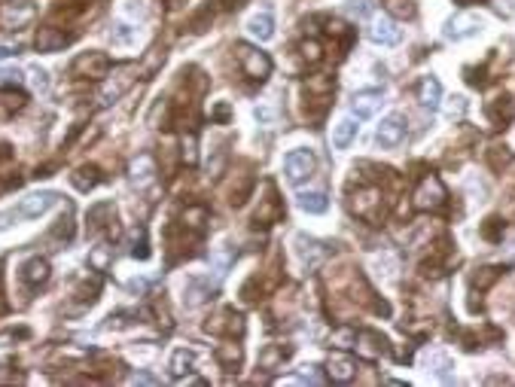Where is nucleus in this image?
I'll use <instances>...</instances> for the list:
<instances>
[{
	"label": "nucleus",
	"instance_id": "37",
	"mask_svg": "<svg viewBox=\"0 0 515 387\" xmlns=\"http://www.w3.org/2000/svg\"><path fill=\"white\" fill-rule=\"evenodd\" d=\"M0 76H4V83H21V71H0Z\"/></svg>",
	"mask_w": 515,
	"mask_h": 387
},
{
	"label": "nucleus",
	"instance_id": "31",
	"mask_svg": "<svg viewBox=\"0 0 515 387\" xmlns=\"http://www.w3.org/2000/svg\"><path fill=\"white\" fill-rule=\"evenodd\" d=\"M183 162H186V165H196V162H199L196 134H186V138H183Z\"/></svg>",
	"mask_w": 515,
	"mask_h": 387
},
{
	"label": "nucleus",
	"instance_id": "23",
	"mask_svg": "<svg viewBox=\"0 0 515 387\" xmlns=\"http://www.w3.org/2000/svg\"><path fill=\"white\" fill-rule=\"evenodd\" d=\"M129 253L137 256V259H146L150 256V247H146V229L144 226H134L129 232Z\"/></svg>",
	"mask_w": 515,
	"mask_h": 387
},
{
	"label": "nucleus",
	"instance_id": "13",
	"mask_svg": "<svg viewBox=\"0 0 515 387\" xmlns=\"http://www.w3.org/2000/svg\"><path fill=\"white\" fill-rule=\"evenodd\" d=\"M183 299H186L189 308H196V305L214 299V283L208 278H189L186 281V296H183Z\"/></svg>",
	"mask_w": 515,
	"mask_h": 387
},
{
	"label": "nucleus",
	"instance_id": "28",
	"mask_svg": "<svg viewBox=\"0 0 515 387\" xmlns=\"http://www.w3.org/2000/svg\"><path fill=\"white\" fill-rule=\"evenodd\" d=\"M110 37H113V43H119V46H129V43L137 40V28H131V25H113Z\"/></svg>",
	"mask_w": 515,
	"mask_h": 387
},
{
	"label": "nucleus",
	"instance_id": "20",
	"mask_svg": "<svg viewBox=\"0 0 515 387\" xmlns=\"http://www.w3.org/2000/svg\"><path fill=\"white\" fill-rule=\"evenodd\" d=\"M71 180H74V186H76L79 192H89V189H95V186H98L101 174H98V168L83 165V168H76V171H74Z\"/></svg>",
	"mask_w": 515,
	"mask_h": 387
},
{
	"label": "nucleus",
	"instance_id": "22",
	"mask_svg": "<svg viewBox=\"0 0 515 387\" xmlns=\"http://www.w3.org/2000/svg\"><path fill=\"white\" fill-rule=\"evenodd\" d=\"M360 351L363 357H379L381 351H384V338H379L375 333H360L357 336V345H354Z\"/></svg>",
	"mask_w": 515,
	"mask_h": 387
},
{
	"label": "nucleus",
	"instance_id": "26",
	"mask_svg": "<svg viewBox=\"0 0 515 387\" xmlns=\"http://www.w3.org/2000/svg\"><path fill=\"white\" fill-rule=\"evenodd\" d=\"M216 360H220L226 369H235L238 363H241V348H238V345H226V348L216 351Z\"/></svg>",
	"mask_w": 515,
	"mask_h": 387
},
{
	"label": "nucleus",
	"instance_id": "29",
	"mask_svg": "<svg viewBox=\"0 0 515 387\" xmlns=\"http://www.w3.org/2000/svg\"><path fill=\"white\" fill-rule=\"evenodd\" d=\"M165 61V49H150V55H146V64L144 67H137V74H144V76H153L156 74V67Z\"/></svg>",
	"mask_w": 515,
	"mask_h": 387
},
{
	"label": "nucleus",
	"instance_id": "3",
	"mask_svg": "<svg viewBox=\"0 0 515 387\" xmlns=\"http://www.w3.org/2000/svg\"><path fill=\"white\" fill-rule=\"evenodd\" d=\"M71 71L76 76H86V79H107L110 76V59L104 52H83L71 64Z\"/></svg>",
	"mask_w": 515,
	"mask_h": 387
},
{
	"label": "nucleus",
	"instance_id": "1",
	"mask_svg": "<svg viewBox=\"0 0 515 387\" xmlns=\"http://www.w3.org/2000/svg\"><path fill=\"white\" fill-rule=\"evenodd\" d=\"M235 49H238V61H241L244 76L256 79V83L269 79V74H271V59H269L266 52H259L256 46H250V43H238Z\"/></svg>",
	"mask_w": 515,
	"mask_h": 387
},
{
	"label": "nucleus",
	"instance_id": "33",
	"mask_svg": "<svg viewBox=\"0 0 515 387\" xmlns=\"http://www.w3.org/2000/svg\"><path fill=\"white\" fill-rule=\"evenodd\" d=\"M302 55H305V61H311V64H317L324 55H320V43L317 40H305L302 43Z\"/></svg>",
	"mask_w": 515,
	"mask_h": 387
},
{
	"label": "nucleus",
	"instance_id": "38",
	"mask_svg": "<svg viewBox=\"0 0 515 387\" xmlns=\"http://www.w3.org/2000/svg\"><path fill=\"white\" fill-rule=\"evenodd\" d=\"M16 52H19V49L13 46V43H0V61L9 59V55H16Z\"/></svg>",
	"mask_w": 515,
	"mask_h": 387
},
{
	"label": "nucleus",
	"instance_id": "24",
	"mask_svg": "<svg viewBox=\"0 0 515 387\" xmlns=\"http://www.w3.org/2000/svg\"><path fill=\"white\" fill-rule=\"evenodd\" d=\"M192 363H196V354H192V351H186V348L174 351V357H171V375H174V378H183V375L192 369Z\"/></svg>",
	"mask_w": 515,
	"mask_h": 387
},
{
	"label": "nucleus",
	"instance_id": "4",
	"mask_svg": "<svg viewBox=\"0 0 515 387\" xmlns=\"http://www.w3.org/2000/svg\"><path fill=\"white\" fill-rule=\"evenodd\" d=\"M314 165H317V159L311 150H293L287 159H284V171H287L290 184H302L305 177H311Z\"/></svg>",
	"mask_w": 515,
	"mask_h": 387
},
{
	"label": "nucleus",
	"instance_id": "40",
	"mask_svg": "<svg viewBox=\"0 0 515 387\" xmlns=\"http://www.w3.org/2000/svg\"><path fill=\"white\" fill-rule=\"evenodd\" d=\"M214 116H216V119H229V107H226V104H220V107L214 110Z\"/></svg>",
	"mask_w": 515,
	"mask_h": 387
},
{
	"label": "nucleus",
	"instance_id": "41",
	"mask_svg": "<svg viewBox=\"0 0 515 387\" xmlns=\"http://www.w3.org/2000/svg\"><path fill=\"white\" fill-rule=\"evenodd\" d=\"M457 4H479V0H457Z\"/></svg>",
	"mask_w": 515,
	"mask_h": 387
},
{
	"label": "nucleus",
	"instance_id": "25",
	"mask_svg": "<svg viewBox=\"0 0 515 387\" xmlns=\"http://www.w3.org/2000/svg\"><path fill=\"white\" fill-rule=\"evenodd\" d=\"M110 263H113V247H110V244H101V247L91 250L89 266L95 268V271H107V268H110Z\"/></svg>",
	"mask_w": 515,
	"mask_h": 387
},
{
	"label": "nucleus",
	"instance_id": "27",
	"mask_svg": "<svg viewBox=\"0 0 515 387\" xmlns=\"http://www.w3.org/2000/svg\"><path fill=\"white\" fill-rule=\"evenodd\" d=\"M287 354H290V351H284V348H266L259 354V366L262 369H274V366H278V360H287Z\"/></svg>",
	"mask_w": 515,
	"mask_h": 387
},
{
	"label": "nucleus",
	"instance_id": "2",
	"mask_svg": "<svg viewBox=\"0 0 515 387\" xmlns=\"http://www.w3.org/2000/svg\"><path fill=\"white\" fill-rule=\"evenodd\" d=\"M34 16H37V6L31 4V0H9L0 9V25L6 31H21L25 25H31Z\"/></svg>",
	"mask_w": 515,
	"mask_h": 387
},
{
	"label": "nucleus",
	"instance_id": "10",
	"mask_svg": "<svg viewBox=\"0 0 515 387\" xmlns=\"http://www.w3.org/2000/svg\"><path fill=\"white\" fill-rule=\"evenodd\" d=\"M49 275H52V268H49V263H46L43 256H34V259H28V263L21 266V281H25L28 287H43V283L49 281Z\"/></svg>",
	"mask_w": 515,
	"mask_h": 387
},
{
	"label": "nucleus",
	"instance_id": "34",
	"mask_svg": "<svg viewBox=\"0 0 515 387\" xmlns=\"http://www.w3.org/2000/svg\"><path fill=\"white\" fill-rule=\"evenodd\" d=\"M333 341L339 348H354L357 345V333H354V329H339V333L333 336Z\"/></svg>",
	"mask_w": 515,
	"mask_h": 387
},
{
	"label": "nucleus",
	"instance_id": "36",
	"mask_svg": "<svg viewBox=\"0 0 515 387\" xmlns=\"http://www.w3.org/2000/svg\"><path fill=\"white\" fill-rule=\"evenodd\" d=\"M31 83H34V89H37V92H46V89H49V74L46 71H31Z\"/></svg>",
	"mask_w": 515,
	"mask_h": 387
},
{
	"label": "nucleus",
	"instance_id": "9",
	"mask_svg": "<svg viewBox=\"0 0 515 387\" xmlns=\"http://www.w3.org/2000/svg\"><path fill=\"white\" fill-rule=\"evenodd\" d=\"M55 201H59V196H55V192H34V196H28V198L19 201L16 211H19V217L34 220V217H40V213L49 211Z\"/></svg>",
	"mask_w": 515,
	"mask_h": 387
},
{
	"label": "nucleus",
	"instance_id": "19",
	"mask_svg": "<svg viewBox=\"0 0 515 387\" xmlns=\"http://www.w3.org/2000/svg\"><path fill=\"white\" fill-rule=\"evenodd\" d=\"M131 79H134V76H131L129 71L116 76V86H113V79H110V83L104 86V92H101V104H113V101H116V98H122L125 92H129Z\"/></svg>",
	"mask_w": 515,
	"mask_h": 387
},
{
	"label": "nucleus",
	"instance_id": "12",
	"mask_svg": "<svg viewBox=\"0 0 515 387\" xmlns=\"http://www.w3.org/2000/svg\"><path fill=\"white\" fill-rule=\"evenodd\" d=\"M326 375L333 381H339V384H348V381H354V375H357V366H354L351 357L333 354V357H329V363H326Z\"/></svg>",
	"mask_w": 515,
	"mask_h": 387
},
{
	"label": "nucleus",
	"instance_id": "11",
	"mask_svg": "<svg viewBox=\"0 0 515 387\" xmlns=\"http://www.w3.org/2000/svg\"><path fill=\"white\" fill-rule=\"evenodd\" d=\"M67 43H71V37H67L64 31H59V28H40L34 46H37V52H59V49L67 46Z\"/></svg>",
	"mask_w": 515,
	"mask_h": 387
},
{
	"label": "nucleus",
	"instance_id": "30",
	"mask_svg": "<svg viewBox=\"0 0 515 387\" xmlns=\"http://www.w3.org/2000/svg\"><path fill=\"white\" fill-rule=\"evenodd\" d=\"M345 13L351 16V19H366L372 13V0H348L345 4Z\"/></svg>",
	"mask_w": 515,
	"mask_h": 387
},
{
	"label": "nucleus",
	"instance_id": "14",
	"mask_svg": "<svg viewBox=\"0 0 515 387\" xmlns=\"http://www.w3.org/2000/svg\"><path fill=\"white\" fill-rule=\"evenodd\" d=\"M379 107H381V92H360L351 104L357 119H372L375 113H379Z\"/></svg>",
	"mask_w": 515,
	"mask_h": 387
},
{
	"label": "nucleus",
	"instance_id": "17",
	"mask_svg": "<svg viewBox=\"0 0 515 387\" xmlns=\"http://www.w3.org/2000/svg\"><path fill=\"white\" fill-rule=\"evenodd\" d=\"M129 174H131L134 184H146V180H153V174H156V162H153V156L141 153V156H137L134 162L129 165Z\"/></svg>",
	"mask_w": 515,
	"mask_h": 387
},
{
	"label": "nucleus",
	"instance_id": "21",
	"mask_svg": "<svg viewBox=\"0 0 515 387\" xmlns=\"http://www.w3.org/2000/svg\"><path fill=\"white\" fill-rule=\"evenodd\" d=\"M299 208L308 213H324L326 211V192L314 189V192H299Z\"/></svg>",
	"mask_w": 515,
	"mask_h": 387
},
{
	"label": "nucleus",
	"instance_id": "18",
	"mask_svg": "<svg viewBox=\"0 0 515 387\" xmlns=\"http://www.w3.org/2000/svg\"><path fill=\"white\" fill-rule=\"evenodd\" d=\"M247 31H250V37H256V40H271L274 37V19H271V13H256L254 19L247 21Z\"/></svg>",
	"mask_w": 515,
	"mask_h": 387
},
{
	"label": "nucleus",
	"instance_id": "8",
	"mask_svg": "<svg viewBox=\"0 0 515 387\" xmlns=\"http://www.w3.org/2000/svg\"><path fill=\"white\" fill-rule=\"evenodd\" d=\"M485 25V19L482 16H473V13H464V16H454L449 21V28H445V37H451V40H464V37H473V34H479Z\"/></svg>",
	"mask_w": 515,
	"mask_h": 387
},
{
	"label": "nucleus",
	"instance_id": "35",
	"mask_svg": "<svg viewBox=\"0 0 515 387\" xmlns=\"http://www.w3.org/2000/svg\"><path fill=\"white\" fill-rule=\"evenodd\" d=\"M391 13L411 19V16H415V4H411V0H391Z\"/></svg>",
	"mask_w": 515,
	"mask_h": 387
},
{
	"label": "nucleus",
	"instance_id": "7",
	"mask_svg": "<svg viewBox=\"0 0 515 387\" xmlns=\"http://www.w3.org/2000/svg\"><path fill=\"white\" fill-rule=\"evenodd\" d=\"M445 201V189L439 184V177H427V180H421V186L415 192V204L421 211H430V208H439V204Z\"/></svg>",
	"mask_w": 515,
	"mask_h": 387
},
{
	"label": "nucleus",
	"instance_id": "16",
	"mask_svg": "<svg viewBox=\"0 0 515 387\" xmlns=\"http://www.w3.org/2000/svg\"><path fill=\"white\" fill-rule=\"evenodd\" d=\"M360 119H354V116H345V119H339L336 122V129H333V146L336 150H345V146L354 141V134H357V125Z\"/></svg>",
	"mask_w": 515,
	"mask_h": 387
},
{
	"label": "nucleus",
	"instance_id": "5",
	"mask_svg": "<svg viewBox=\"0 0 515 387\" xmlns=\"http://www.w3.org/2000/svg\"><path fill=\"white\" fill-rule=\"evenodd\" d=\"M369 40L372 43H379V46H396L399 40H403V31L396 28V21H391L387 16H375L369 21Z\"/></svg>",
	"mask_w": 515,
	"mask_h": 387
},
{
	"label": "nucleus",
	"instance_id": "6",
	"mask_svg": "<svg viewBox=\"0 0 515 387\" xmlns=\"http://www.w3.org/2000/svg\"><path fill=\"white\" fill-rule=\"evenodd\" d=\"M403 138H406V119L399 116V113H391V116H384L381 125H379V131H375V141H379V146H384V150L396 146Z\"/></svg>",
	"mask_w": 515,
	"mask_h": 387
},
{
	"label": "nucleus",
	"instance_id": "39",
	"mask_svg": "<svg viewBox=\"0 0 515 387\" xmlns=\"http://www.w3.org/2000/svg\"><path fill=\"white\" fill-rule=\"evenodd\" d=\"M131 384H156V378H150V375H144V372H137V375H131L129 378Z\"/></svg>",
	"mask_w": 515,
	"mask_h": 387
},
{
	"label": "nucleus",
	"instance_id": "15",
	"mask_svg": "<svg viewBox=\"0 0 515 387\" xmlns=\"http://www.w3.org/2000/svg\"><path fill=\"white\" fill-rule=\"evenodd\" d=\"M439 98H442V86L436 83L433 76H424L418 83V101H421V107H430V110H436L439 107Z\"/></svg>",
	"mask_w": 515,
	"mask_h": 387
},
{
	"label": "nucleus",
	"instance_id": "32",
	"mask_svg": "<svg viewBox=\"0 0 515 387\" xmlns=\"http://www.w3.org/2000/svg\"><path fill=\"white\" fill-rule=\"evenodd\" d=\"M183 220H186L192 229H201L204 220H208V211H204V208H189L186 213H183Z\"/></svg>",
	"mask_w": 515,
	"mask_h": 387
}]
</instances>
